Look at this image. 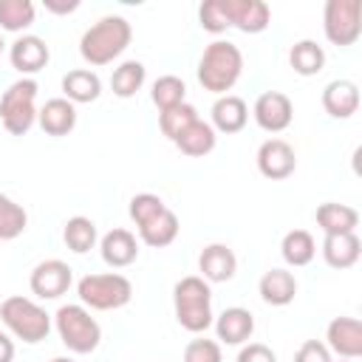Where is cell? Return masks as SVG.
<instances>
[{"label":"cell","instance_id":"1","mask_svg":"<svg viewBox=\"0 0 362 362\" xmlns=\"http://www.w3.org/2000/svg\"><path fill=\"white\" fill-rule=\"evenodd\" d=\"M133 40V28L122 14H107L102 20H96L79 40V54L88 65L102 68L110 65L116 57L124 54V48Z\"/></svg>","mask_w":362,"mask_h":362},{"label":"cell","instance_id":"2","mask_svg":"<svg viewBox=\"0 0 362 362\" xmlns=\"http://www.w3.org/2000/svg\"><path fill=\"white\" fill-rule=\"evenodd\" d=\"M243 74V54L229 40H215L204 48L198 59V82L204 90L226 96V90L235 88V82Z\"/></svg>","mask_w":362,"mask_h":362},{"label":"cell","instance_id":"3","mask_svg":"<svg viewBox=\"0 0 362 362\" xmlns=\"http://www.w3.org/2000/svg\"><path fill=\"white\" fill-rule=\"evenodd\" d=\"M173 308L175 320L189 334H204L215 314H212V288L201 274H187L173 286Z\"/></svg>","mask_w":362,"mask_h":362},{"label":"cell","instance_id":"4","mask_svg":"<svg viewBox=\"0 0 362 362\" xmlns=\"http://www.w3.org/2000/svg\"><path fill=\"white\" fill-rule=\"evenodd\" d=\"M0 320H3L6 331L14 339H23L25 345L42 342L48 337V331H51L48 311L40 303H34V300H28L23 294H11V297H6L0 303Z\"/></svg>","mask_w":362,"mask_h":362},{"label":"cell","instance_id":"5","mask_svg":"<svg viewBox=\"0 0 362 362\" xmlns=\"http://www.w3.org/2000/svg\"><path fill=\"white\" fill-rule=\"evenodd\" d=\"M54 328H57L62 345L79 356L93 354L102 342V325L96 322V317H90V311L82 303L59 305L54 314Z\"/></svg>","mask_w":362,"mask_h":362},{"label":"cell","instance_id":"6","mask_svg":"<svg viewBox=\"0 0 362 362\" xmlns=\"http://www.w3.org/2000/svg\"><path fill=\"white\" fill-rule=\"evenodd\" d=\"M76 294L88 311H116V308H124L130 303L133 283L119 272L85 274L76 283Z\"/></svg>","mask_w":362,"mask_h":362},{"label":"cell","instance_id":"7","mask_svg":"<svg viewBox=\"0 0 362 362\" xmlns=\"http://www.w3.org/2000/svg\"><path fill=\"white\" fill-rule=\"evenodd\" d=\"M37 90L40 85L31 76L11 82L0 96V122L6 133L25 136L37 122Z\"/></svg>","mask_w":362,"mask_h":362},{"label":"cell","instance_id":"8","mask_svg":"<svg viewBox=\"0 0 362 362\" xmlns=\"http://www.w3.org/2000/svg\"><path fill=\"white\" fill-rule=\"evenodd\" d=\"M322 31L331 45H354L362 34V0H325Z\"/></svg>","mask_w":362,"mask_h":362},{"label":"cell","instance_id":"9","mask_svg":"<svg viewBox=\"0 0 362 362\" xmlns=\"http://www.w3.org/2000/svg\"><path fill=\"white\" fill-rule=\"evenodd\" d=\"M71 283H74V269L59 257H48L42 263H37L31 269V277H28V288L40 300L62 297L71 288Z\"/></svg>","mask_w":362,"mask_h":362},{"label":"cell","instance_id":"10","mask_svg":"<svg viewBox=\"0 0 362 362\" xmlns=\"http://www.w3.org/2000/svg\"><path fill=\"white\" fill-rule=\"evenodd\" d=\"M252 116L260 130L266 133H283L294 119V105L283 90H266L255 99Z\"/></svg>","mask_w":362,"mask_h":362},{"label":"cell","instance_id":"11","mask_svg":"<svg viewBox=\"0 0 362 362\" xmlns=\"http://www.w3.org/2000/svg\"><path fill=\"white\" fill-rule=\"evenodd\" d=\"M229 28L243 34H260L272 23V8L263 0H221Z\"/></svg>","mask_w":362,"mask_h":362},{"label":"cell","instance_id":"12","mask_svg":"<svg viewBox=\"0 0 362 362\" xmlns=\"http://www.w3.org/2000/svg\"><path fill=\"white\" fill-rule=\"evenodd\" d=\"M255 158H257L260 175L263 178H272V181H283V178H288L297 170L294 147L286 139H266L257 147V156Z\"/></svg>","mask_w":362,"mask_h":362},{"label":"cell","instance_id":"13","mask_svg":"<svg viewBox=\"0 0 362 362\" xmlns=\"http://www.w3.org/2000/svg\"><path fill=\"white\" fill-rule=\"evenodd\" d=\"M325 348L339 359L362 356V322L356 317H334L325 328Z\"/></svg>","mask_w":362,"mask_h":362},{"label":"cell","instance_id":"14","mask_svg":"<svg viewBox=\"0 0 362 362\" xmlns=\"http://www.w3.org/2000/svg\"><path fill=\"white\" fill-rule=\"evenodd\" d=\"M8 59H11V68L20 71L23 76H31L37 71H42L51 59V51H48V42L37 34H23L11 42L8 48Z\"/></svg>","mask_w":362,"mask_h":362},{"label":"cell","instance_id":"15","mask_svg":"<svg viewBox=\"0 0 362 362\" xmlns=\"http://www.w3.org/2000/svg\"><path fill=\"white\" fill-rule=\"evenodd\" d=\"M212 325L223 345H243L255 334V314L243 305H229L212 320Z\"/></svg>","mask_w":362,"mask_h":362},{"label":"cell","instance_id":"16","mask_svg":"<svg viewBox=\"0 0 362 362\" xmlns=\"http://www.w3.org/2000/svg\"><path fill=\"white\" fill-rule=\"evenodd\" d=\"M198 272L206 283H229L238 272V257L226 243H209L198 255Z\"/></svg>","mask_w":362,"mask_h":362},{"label":"cell","instance_id":"17","mask_svg":"<svg viewBox=\"0 0 362 362\" xmlns=\"http://www.w3.org/2000/svg\"><path fill=\"white\" fill-rule=\"evenodd\" d=\"M99 252H102V260L110 269H127L139 257V240H136V235L130 229L119 226V229H110L107 235H102Z\"/></svg>","mask_w":362,"mask_h":362},{"label":"cell","instance_id":"18","mask_svg":"<svg viewBox=\"0 0 362 362\" xmlns=\"http://www.w3.org/2000/svg\"><path fill=\"white\" fill-rule=\"evenodd\" d=\"M209 116H212L209 124H212L215 133L232 136V133H240V130L246 127V122H249V105H246L240 96L226 93V96H218V99H215Z\"/></svg>","mask_w":362,"mask_h":362},{"label":"cell","instance_id":"19","mask_svg":"<svg viewBox=\"0 0 362 362\" xmlns=\"http://www.w3.org/2000/svg\"><path fill=\"white\" fill-rule=\"evenodd\" d=\"M322 107L331 119H351L359 110V88L351 79H331L322 88Z\"/></svg>","mask_w":362,"mask_h":362},{"label":"cell","instance_id":"20","mask_svg":"<svg viewBox=\"0 0 362 362\" xmlns=\"http://www.w3.org/2000/svg\"><path fill=\"white\" fill-rule=\"evenodd\" d=\"M37 124L42 127L45 136H68L74 127H76V105L57 96V99H48L40 110H37Z\"/></svg>","mask_w":362,"mask_h":362},{"label":"cell","instance_id":"21","mask_svg":"<svg viewBox=\"0 0 362 362\" xmlns=\"http://www.w3.org/2000/svg\"><path fill=\"white\" fill-rule=\"evenodd\" d=\"M322 260L331 266V269H351L356 266L359 255H362V240L356 232H348V235H325L322 238Z\"/></svg>","mask_w":362,"mask_h":362},{"label":"cell","instance_id":"22","mask_svg":"<svg viewBox=\"0 0 362 362\" xmlns=\"http://www.w3.org/2000/svg\"><path fill=\"white\" fill-rule=\"evenodd\" d=\"M99 93H102V79L90 68H74L62 76V99H68L74 105L96 102Z\"/></svg>","mask_w":362,"mask_h":362},{"label":"cell","instance_id":"23","mask_svg":"<svg viewBox=\"0 0 362 362\" xmlns=\"http://www.w3.org/2000/svg\"><path fill=\"white\" fill-rule=\"evenodd\" d=\"M314 218H317V226L325 235H348V232H356V226H359V212L354 206L337 204V201L320 204Z\"/></svg>","mask_w":362,"mask_h":362},{"label":"cell","instance_id":"24","mask_svg":"<svg viewBox=\"0 0 362 362\" xmlns=\"http://www.w3.org/2000/svg\"><path fill=\"white\" fill-rule=\"evenodd\" d=\"M173 144H175L184 156H189V158H204V156H209V153L215 150V144H218V133L212 130L209 122L195 119L189 127H184V130L178 133V139H175Z\"/></svg>","mask_w":362,"mask_h":362},{"label":"cell","instance_id":"25","mask_svg":"<svg viewBox=\"0 0 362 362\" xmlns=\"http://www.w3.org/2000/svg\"><path fill=\"white\" fill-rule=\"evenodd\" d=\"M178 229H181L178 215L170 206H164L156 218H150L147 223L139 226V240L144 246H150V249H164L178 238Z\"/></svg>","mask_w":362,"mask_h":362},{"label":"cell","instance_id":"26","mask_svg":"<svg viewBox=\"0 0 362 362\" xmlns=\"http://www.w3.org/2000/svg\"><path fill=\"white\" fill-rule=\"evenodd\" d=\"M257 291L269 305H288L297 297V277L288 269H269L260 277Z\"/></svg>","mask_w":362,"mask_h":362},{"label":"cell","instance_id":"27","mask_svg":"<svg viewBox=\"0 0 362 362\" xmlns=\"http://www.w3.org/2000/svg\"><path fill=\"white\" fill-rule=\"evenodd\" d=\"M280 255H283V260H286L288 266H294V269L308 266V263L314 260V255H317V240H314V235L305 232V229H291V232H286L283 240H280Z\"/></svg>","mask_w":362,"mask_h":362},{"label":"cell","instance_id":"28","mask_svg":"<svg viewBox=\"0 0 362 362\" xmlns=\"http://www.w3.org/2000/svg\"><path fill=\"white\" fill-rule=\"evenodd\" d=\"M144 79H147L144 62H139V59H124V62H122L119 68H113V74H110V90H113L119 99H130V96H136V93L141 90Z\"/></svg>","mask_w":362,"mask_h":362},{"label":"cell","instance_id":"29","mask_svg":"<svg viewBox=\"0 0 362 362\" xmlns=\"http://www.w3.org/2000/svg\"><path fill=\"white\" fill-rule=\"evenodd\" d=\"M288 65L294 68V74L300 76H317L325 68V51L322 45H317L314 40H300L291 45L288 51Z\"/></svg>","mask_w":362,"mask_h":362},{"label":"cell","instance_id":"30","mask_svg":"<svg viewBox=\"0 0 362 362\" xmlns=\"http://www.w3.org/2000/svg\"><path fill=\"white\" fill-rule=\"evenodd\" d=\"M62 240H65V246H68L71 252L85 255V252H90V249L96 246V240H99L96 223H93L90 218H85V215H74V218L65 221Z\"/></svg>","mask_w":362,"mask_h":362},{"label":"cell","instance_id":"31","mask_svg":"<svg viewBox=\"0 0 362 362\" xmlns=\"http://www.w3.org/2000/svg\"><path fill=\"white\" fill-rule=\"evenodd\" d=\"M150 99H153V105L158 107V113H161V110H170V107H175V105H181V102H187V85H184L181 76L164 74V76H158V79L153 82Z\"/></svg>","mask_w":362,"mask_h":362},{"label":"cell","instance_id":"32","mask_svg":"<svg viewBox=\"0 0 362 362\" xmlns=\"http://www.w3.org/2000/svg\"><path fill=\"white\" fill-rule=\"evenodd\" d=\"M37 17V8L31 0H0V28L20 34L25 31Z\"/></svg>","mask_w":362,"mask_h":362},{"label":"cell","instance_id":"33","mask_svg":"<svg viewBox=\"0 0 362 362\" xmlns=\"http://www.w3.org/2000/svg\"><path fill=\"white\" fill-rule=\"evenodd\" d=\"M28 226V212L8 198L6 192H0V240H14L25 232Z\"/></svg>","mask_w":362,"mask_h":362},{"label":"cell","instance_id":"34","mask_svg":"<svg viewBox=\"0 0 362 362\" xmlns=\"http://www.w3.org/2000/svg\"><path fill=\"white\" fill-rule=\"evenodd\" d=\"M195 119H201L198 110H195L189 102H181V105H175V107L158 113V127H161V133H164L170 141H175L178 133H181L184 127H189Z\"/></svg>","mask_w":362,"mask_h":362},{"label":"cell","instance_id":"35","mask_svg":"<svg viewBox=\"0 0 362 362\" xmlns=\"http://www.w3.org/2000/svg\"><path fill=\"white\" fill-rule=\"evenodd\" d=\"M164 206H167V204H164L158 195H153V192H139V195H133V198H130L127 215H130V221H133V223H136V229H139L141 223H147L150 218H156Z\"/></svg>","mask_w":362,"mask_h":362},{"label":"cell","instance_id":"36","mask_svg":"<svg viewBox=\"0 0 362 362\" xmlns=\"http://www.w3.org/2000/svg\"><path fill=\"white\" fill-rule=\"evenodd\" d=\"M184 362H223L221 342L206 339V337H195V339H189L187 348H184Z\"/></svg>","mask_w":362,"mask_h":362},{"label":"cell","instance_id":"37","mask_svg":"<svg viewBox=\"0 0 362 362\" xmlns=\"http://www.w3.org/2000/svg\"><path fill=\"white\" fill-rule=\"evenodd\" d=\"M198 23H201V28L209 31V34H223L229 25H226L221 0H206V3H201V8H198Z\"/></svg>","mask_w":362,"mask_h":362},{"label":"cell","instance_id":"38","mask_svg":"<svg viewBox=\"0 0 362 362\" xmlns=\"http://www.w3.org/2000/svg\"><path fill=\"white\" fill-rule=\"evenodd\" d=\"M294 362H334V359H331V351L325 348V342H320V339H305V342L297 348Z\"/></svg>","mask_w":362,"mask_h":362},{"label":"cell","instance_id":"39","mask_svg":"<svg viewBox=\"0 0 362 362\" xmlns=\"http://www.w3.org/2000/svg\"><path fill=\"white\" fill-rule=\"evenodd\" d=\"M235 362H277L274 351L263 342H246L240 351H238V359Z\"/></svg>","mask_w":362,"mask_h":362},{"label":"cell","instance_id":"40","mask_svg":"<svg viewBox=\"0 0 362 362\" xmlns=\"http://www.w3.org/2000/svg\"><path fill=\"white\" fill-rule=\"evenodd\" d=\"M42 6H45V11H51V14H71V11L79 8V0H45Z\"/></svg>","mask_w":362,"mask_h":362},{"label":"cell","instance_id":"41","mask_svg":"<svg viewBox=\"0 0 362 362\" xmlns=\"http://www.w3.org/2000/svg\"><path fill=\"white\" fill-rule=\"evenodd\" d=\"M0 362H14V339L0 331Z\"/></svg>","mask_w":362,"mask_h":362},{"label":"cell","instance_id":"42","mask_svg":"<svg viewBox=\"0 0 362 362\" xmlns=\"http://www.w3.org/2000/svg\"><path fill=\"white\" fill-rule=\"evenodd\" d=\"M51 362H76V359H71V356H54Z\"/></svg>","mask_w":362,"mask_h":362},{"label":"cell","instance_id":"43","mask_svg":"<svg viewBox=\"0 0 362 362\" xmlns=\"http://www.w3.org/2000/svg\"><path fill=\"white\" fill-rule=\"evenodd\" d=\"M3 51H6V42H3V34H0V57H3Z\"/></svg>","mask_w":362,"mask_h":362},{"label":"cell","instance_id":"44","mask_svg":"<svg viewBox=\"0 0 362 362\" xmlns=\"http://www.w3.org/2000/svg\"><path fill=\"white\" fill-rule=\"evenodd\" d=\"M337 362H356V359H337Z\"/></svg>","mask_w":362,"mask_h":362}]
</instances>
